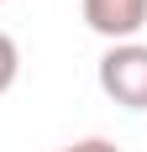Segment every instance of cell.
<instances>
[{"instance_id":"1","label":"cell","mask_w":147,"mask_h":152,"mask_svg":"<svg viewBox=\"0 0 147 152\" xmlns=\"http://www.w3.org/2000/svg\"><path fill=\"white\" fill-rule=\"evenodd\" d=\"M100 89L126 110H147V42H110L105 47Z\"/></svg>"},{"instance_id":"2","label":"cell","mask_w":147,"mask_h":152,"mask_svg":"<svg viewBox=\"0 0 147 152\" xmlns=\"http://www.w3.org/2000/svg\"><path fill=\"white\" fill-rule=\"evenodd\" d=\"M84 5V26L105 42H137L147 26V0H79Z\"/></svg>"},{"instance_id":"3","label":"cell","mask_w":147,"mask_h":152,"mask_svg":"<svg viewBox=\"0 0 147 152\" xmlns=\"http://www.w3.org/2000/svg\"><path fill=\"white\" fill-rule=\"evenodd\" d=\"M16 74H21V53H16V42L0 31V94L16 84Z\"/></svg>"},{"instance_id":"4","label":"cell","mask_w":147,"mask_h":152,"mask_svg":"<svg viewBox=\"0 0 147 152\" xmlns=\"http://www.w3.org/2000/svg\"><path fill=\"white\" fill-rule=\"evenodd\" d=\"M63 152H121L110 137H84V142H74V147H63Z\"/></svg>"}]
</instances>
